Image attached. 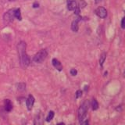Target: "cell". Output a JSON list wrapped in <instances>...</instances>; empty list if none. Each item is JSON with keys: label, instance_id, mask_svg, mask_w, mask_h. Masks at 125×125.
<instances>
[{"label": "cell", "instance_id": "cell-22", "mask_svg": "<svg viewBox=\"0 0 125 125\" xmlns=\"http://www.w3.org/2000/svg\"><path fill=\"white\" fill-rule=\"evenodd\" d=\"M9 1H15V0H9Z\"/></svg>", "mask_w": 125, "mask_h": 125}, {"label": "cell", "instance_id": "cell-16", "mask_svg": "<svg viewBox=\"0 0 125 125\" xmlns=\"http://www.w3.org/2000/svg\"><path fill=\"white\" fill-rule=\"evenodd\" d=\"M81 95H82V91L81 90H77V92H76V94H75V98L76 99H78V98L81 97Z\"/></svg>", "mask_w": 125, "mask_h": 125}, {"label": "cell", "instance_id": "cell-4", "mask_svg": "<svg viewBox=\"0 0 125 125\" xmlns=\"http://www.w3.org/2000/svg\"><path fill=\"white\" fill-rule=\"evenodd\" d=\"M14 12H15V9H11L4 13L3 20H4L5 24H9L13 20L14 17H15V16H14Z\"/></svg>", "mask_w": 125, "mask_h": 125}, {"label": "cell", "instance_id": "cell-14", "mask_svg": "<svg viewBox=\"0 0 125 125\" xmlns=\"http://www.w3.org/2000/svg\"><path fill=\"white\" fill-rule=\"evenodd\" d=\"M54 115H55L54 112H53V111H50L49 113H48L47 117H46V121H47V122H49V121H52V120L53 119V117H54Z\"/></svg>", "mask_w": 125, "mask_h": 125}, {"label": "cell", "instance_id": "cell-20", "mask_svg": "<svg viewBox=\"0 0 125 125\" xmlns=\"http://www.w3.org/2000/svg\"><path fill=\"white\" fill-rule=\"evenodd\" d=\"M33 7H34V8H37V7H38V2H35V3L33 4Z\"/></svg>", "mask_w": 125, "mask_h": 125}, {"label": "cell", "instance_id": "cell-3", "mask_svg": "<svg viewBox=\"0 0 125 125\" xmlns=\"http://www.w3.org/2000/svg\"><path fill=\"white\" fill-rule=\"evenodd\" d=\"M47 56H48L47 51H46L45 49H41L39 51L38 53L35 54L33 58V60L35 61V63H41L45 60L46 57H47Z\"/></svg>", "mask_w": 125, "mask_h": 125}, {"label": "cell", "instance_id": "cell-11", "mask_svg": "<svg viewBox=\"0 0 125 125\" xmlns=\"http://www.w3.org/2000/svg\"><path fill=\"white\" fill-rule=\"evenodd\" d=\"M106 53H105V52L102 53L101 55V56H100V59H99V65H100V67H102L105 60H106Z\"/></svg>", "mask_w": 125, "mask_h": 125}, {"label": "cell", "instance_id": "cell-9", "mask_svg": "<svg viewBox=\"0 0 125 125\" xmlns=\"http://www.w3.org/2000/svg\"><path fill=\"white\" fill-rule=\"evenodd\" d=\"M76 7H77V3H76L75 0H68L67 2V9L69 10H73Z\"/></svg>", "mask_w": 125, "mask_h": 125}, {"label": "cell", "instance_id": "cell-1", "mask_svg": "<svg viewBox=\"0 0 125 125\" xmlns=\"http://www.w3.org/2000/svg\"><path fill=\"white\" fill-rule=\"evenodd\" d=\"M17 49L19 52V58H20V66L23 68L28 67L31 63V60L26 52V43L24 41H20V43H18Z\"/></svg>", "mask_w": 125, "mask_h": 125}, {"label": "cell", "instance_id": "cell-2", "mask_svg": "<svg viewBox=\"0 0 125 125\" xmlns=\"http://www.w3.org/2000/svg\"><path fill=\"white\" fill-rule=\"evenodd\" d=\"M89 107V100H85L78 109V118L81 124H88L89 121L87 119V111Z\"/></svg>", "mask_w": 125, "mask_h": 125}, {"label": "cell", "instance_id": "cell-12", "mask_svg": "<svg viewBox=\"0 0 125 125\" xmlns=\"http://www.w3.org/2000/svg\"><path fill=\"white\" fill-rule=\"evenodd\" d=\"M14 16H15V17L17 20H21L22 17H21L20 9H16L15 12H14Z\"/></svg>", "mask_w": 125, "mask_h": 125}, {"label": "cell", "instance_id": "cell-5", "mask_svg": "<svg viewBox=\"0 0 125 125\" xmlns=\"http://www.w3.org/2000/svg\"><path fill=\"white\" fill-rule=\"evenodd\" d=\"M95 14L100 18H106L107 16V10L104 7H98L95 9Z\"/></svg>", "mask_w": 125, "mask_h": 125}, {"label": "cell", "instance_id": "cell-7", "mask_svg": "<svg viewBox=\"0 0 125 125\" xmlns=\"http://www.w3.org/2000/svg\"><path fill=\"white\" fill-rule=\"evenodd\" d=\"M52 63L53 67H55L56 70H58L59 71H61V70H63V66H62V64H61V63L60 62V61L57 60V59H56V58L52 59Z\"/></svg>", "mask_w": 125, "mask_h": 125}, {"label": "cell", "instance_id": "cell-15", "mask_svg": "<svg viewBox=\"0 0 125 125\" xmlns=\"http://www.w3.org/2000/svg\"><path fill=\"white\" fill-rule=\"evenodd\" d=\"M26 89V85L24 84V83H20V84L17 85V89L19 91H24V90H25Z\"/></svg>", "mask_w": 125, "mask_h": 125}, {"label": "cell", "instance_id": "cell-13", "mask_svg": "<svg viewBox=\"0 0 125 125\" xmlns=\"http://www.w3.org/2000/svg\"><path fill=\"white\" fill-rule=\"evenodd\" d=\"M92 109L93 110H96L98 108H99V103H98V102H97L96 99H92Z\"/></svg>", "mask_w": 125, "mask_h": 125}, {"label": "cell", "instance_id": "cell-10", "mask_svg": "<svg viewBox=\"0 0 125 125\" xmlns=\"http://www.w3.org/2000/svg\"><path fill=\"white\" fill-rule=\"evenodd\" d=\"M12 109H13V104H12L11 101L9 99L5 100V109L6 112H10Z\"/></svg>", "mask_w": 125, "mask_h": 125}, {"label": "cell", "instance_id": "cell-19", "mask_svg": "<svg viewBox=\"0 0 125 125\" xmlns=\"http://www.w3.org/2000/svg\"><path fill=\"white\" fill-rule=\"evenodd\" d=\"M73 10H74V13H76L77 15H78V14H79V13H80V9L78 8L77 6L76 7V8L73 9Z\"/></svg>", "mask_w": 125, "mask_h": 125}, {"label": "cell", "instance_id": "cell-18", "mask_svg": "<svg viewBox=\"0 0 125 125\" xmlns=\"http://www.w3.org/2000/svg\"><path fill=\"white\" fill-rule=\"evenodd\" d=\"M124 20H125V18H124V17H123V18H122V20H121V28H122V29H124V28H125Z\"/></svg>", "mask_w": 125, "mask_h": 125}, {"label": "cell", "instance_id": "cell-8", "mask_svg": "<svg viewBox=\"0 0 125 125\" xmlns=\"http://www.w3.org/2000/svg\"><path fill=\"white\" fill-rule=\"evenodd\" d=\"M80 19H81L80 17L75 19L71 24V29L73 31H74V32H77L78 31V28H79V27H78V22H79Z\"/></svg>", "mask_w": 125, "mask_h": 125}, {"label": "cell", "instance_id": "cell-17", "mask_svg": "<svg viewBox=\"0 0 125 125\" xmlns=\"http://www.w3.org/2000/svg\"><path fill=\"white\" fill-rule=\"evenodd\" d=\"M77 70H75V69H71V70H70V74H71L72 76H76V75H77Z\"/></svg>", "mask_w": 125, "mask_h": 125}, {"label": "cell", "instance_id": "cell-21", "mask_svg": "<svg viewBox=\"0 0 125 125\" xmlns=\"http://www.w3.org/2000/svg\"><path fill=\"white\" fill-rule=\"evenodd\" d=\"M102 0H95V3H99V2H101Z\"/></svg>", "mask_w": 125, "mask_h": 125}, {"label": "cell", "instance_id": "cell-6", "mask_svg": "<svg viewBox=\"0 0 125 125\" xmlns=\"http://www.w3.org/2000/svg\"><path fill=\"white\" fill-rule=\"evenodd\" d=\"M34 103H35V98H34L33 95H30L26 100V105H27V107H28V110H31L32 109Z\"/></svg>", "mask_w": 125, "mask_h": 125}]
</instances>
